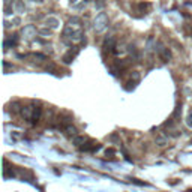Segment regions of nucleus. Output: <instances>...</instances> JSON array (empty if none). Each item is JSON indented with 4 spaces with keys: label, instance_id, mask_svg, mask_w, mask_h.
<instances>
[{
    "label": "nucleus",
    "instance_id": "4",
    "mask_svg": "<svg viewBox=\"0 0 192 192\" xmlns=\"http://www.w3.org/2000/svg\"><path fill=\"white\" fill-rule=\"evenodd\" d=\"M104 48L108 50V51H116L114 48H117V47H116V38H114V36H108V38L105 39Z\"/></svg>",
    "mask_w": 192,
    "mask_h": 192
},
{
    "label": "nucleus",
    "instance_id": "3",
    "mask_svg": "<svg viewBox=\"0 0 192 192\" xmlns=\"http://www.w3.org/2000/svg\"><path fill=\"white\" fill-rule=\"evenodd\" d=\"M107 24H108V17H107L105 12H101L99 15H96V18H95V29L98 32H102L107 27Z\"/></svg>",
    "mask_w": 192,
    "mask_h": 192
},
{
    "label": "nucleus",
    "instance_id": "2",
    "mask_svg": "<svg viewBox=\"0 0 192 192\" xmlns=\"http://www.w3.org/2000/svg\"><path fill=\"white\" fill-rule=\"evenodd\" d=\"M156 51H158V56H159V59L162 60V62H170L171 60V53H170V50L167 48V47H164L161 42H156Z\"/></svg>",
    "mask_w": 192,
    "mask_h": 192
},
{
    "label": "nucleus",
    "instance_id": "11",
    "mask_svg": "<svg viewBox=\"0 0 192 192\" xmlns=\"http://www.w3.org/2000/svg\"><path fill=\"white\" fill-rule=\"evenodd\" d=\"M84 141H86V138H84V137H75V138H74V144L81 147V144H84Z\"/></svg>",
    "mask_w": 192,
    "mask_h": 192
},
{
    "label": "nucleus",
    "instance_id": "5",
    "mask_svg": "<svg viewBox=\"0 0 192 192\" xmlns=\"http://www.w3.org/2000/svg\"><path fill=\"white\" fill-rule=\"evenodd\" d=\"M77 54H78V50H77V48H75L74 51H72V50H69V51H68V53H66V54H65V56H63V59H62V60H63V63H66V65H69L71 62L74 60V57H75Z\"/></svg>",
    "mask_w": 192,
    "mask_h": 192
},
{
    "label": "nucleus",
    "instance_id": "9",
    "mask_svg": "<svg viewBox=\"0 0 192 192\" xmlns=\"http://www.w3.org/2000/svg\"><path fill=\"white\" fill-rule=\"evenodd\" d=\"M51 27V29H56L57 26H59V21H57V18H53V17H50V18H47V27Z\"/></svg>",
    "mask_w": 192,
    "mask_h": 192
},
{
    "label": "nucleus",
    "instance_id": "6",
    "mask_svg": "<svg viewBox=\"0 0 192 192\" xmlns=\"http://www.w3.org/2000/svg\"><path fill=\"white\" fill-rule=\"evenodd\" d=\"M18 42V38L17 35H11L8 36L6 39H5V48H9V47H15Z\"/></svg>",
    "mask_w": 192,
    "mask_h": 192
},
{
    "label": "nucleus",
    "instance_id": "12",
    "mask_svg": "<svg viewBox=\"0 0 192 192\" xmlns=\"http://www.w3.org/2000/svg\"><path fill=\"white\" fill-rule=\"evenodd\" d=\"M156 143H158V146H165V143H167V138H158L156 140Z\"/></svg>",
    "mask_w": 192,
    "mask_h": 192
},
{
    "label": "nucleus",
    "instance_id": "7",
    "mask_svg": "<svg viewBox=\"0 0 192 192\" xmlns=\"http://www.w3.org/2000/svg\"><path fill=\"white\" fill-rule=\"evenodd\" d=\"M23 35L26 36V38H32V36H36V27L33 26V24H30V26L24 27V29H23Z\"/></svg>",
    "mask_w": 192,
    "mask_h": 192
},
{
    "label": "nucleus",
    "instance_id": "1",
    "mask_svg": "<svg viewBox=\"0 0 192 192\" xmlns=\"http://www.w3.org/2000/svg\"><path fill=\"white\" fill-rule=\"evenodd\" d=\"M83 36H84V33H83L81 29H75V27L71 26V24H68V26L65 27V30H63V39H65V41L69 39L71 44H72V42H81V41H83Z\"/></svg>",
    "mask_w": 192,
    "mask_h": 192
},
{
    "label": "nucleus",
    "instance_id": "14",
    "mask_svg": "<svg viewBox=\"0 0 192 192\" xmlns=\"http://www.w3.org/2000/svg\"><path fill=\"white\" fill-rule=\"evenodd\" d=\"M188 125L192 128V116H189V117H188Z\"/></svg>",
    "mask_w": 192,
    "mask_h": 192
},
{
    "label": "nucleus",
    "instance_id": "10",
    "mask_svg": "<svg viewBox=\"0 0 192 192\" xmlns=\"http://www.w3.org/2000/svg\"><path fill=\"white\" fill-rule=\"evenodd\" d=\"M15 11L20 12V14L26 11V5H24V2H23V0H18L17 3H15Z\"/></svg>",
    "mask_w": 192,
    "mask_h": 192
},
{
    "label": "nucleus",
    "instance_id": "8",
    "mask_svg": "<svg viewBox=\"0 0 192 192\" xmlns=\"http://www.w3.org/2000/svg\"><path fill=\"white\" fill-rule=\"evenodd\" d=\"M63 131H65V134H66L68 137H74V138L77 137V132H78V131H77V128H75V126H72V125H66V126L63 128Z\"/></svg>",
    "mask_w": 192,
    "mask_h": 192
},
{
    "label": "nucleus",
    "instance_id": "13",
    "mask_svg": "<svg viewBox=\"0 0 192 192\" xmlns=\"http://www.w3.org/2000/svg\"><path fill=\"white\" fill-rule=\"evenodd\" d=\"M39 33H41V35H50V30H48V29H41V30H39Z\"/></svg>",
    "mask_w": 192,
    "mask_h": 192
}]
</instances>
